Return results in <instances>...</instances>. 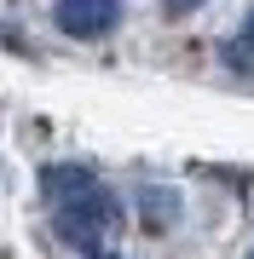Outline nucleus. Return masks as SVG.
Masks as SVG:
<instances>
[{"label":"nucleus","mask_w":254,"mask_h":259,"mask_svg":"<svg viewBox=\"0 0 254 259\" xmlns=\"http://www.w3.org/2000/svg\"><path fill=\"white\" fill-rule=\"evenodd\" d=\"M41 196L52 202L58 236L98 259L104 253V236H110L116 219H122V213H116V196L98 185V173L87 161H52V167H41Z\"/></svg>","instance_id":"f257e3e1"},{"label":"nucleus","mask_w":254,"mask_h":259,"mask_svg":"<svg viewBox=\"0 0 254 259\" xmlns=\"http://www.w3.org/2000/svg\"><path fill=\"white\" fill-rule=\"evenodd\" d=\"M52 23L69 40H104L122 23V0H52Z\"/></svg>","instance_id":"f03ea898"},{"label":"nucleus","mask_w":254,"mask_h":259,"mask_svg":"<svg viewBox=\"0 0 254 259\" xmlns=\"http://www.w3.org/2000/svg\"><path fill=\"white\" fill-rule=\"evenodd\" d=\"M226 64H231V69H243V75H254V12H248V23L226 40Z\"/></svg>","instance_id":"7ed1b4c3"},{"label":"nucleus","mask_w":254,"mask_h":259,"mask_svg":"<svg viewBox=\"0 0 254 259\" xmlns=\"http://www.w3.org/2000/svg\"><path fill=\"white\" fill-rule=\"evenodd\" d=\"M162 6H168V12H179V18H185V12H197V6H208V0H162Z\"/></svg>","instance_id":"20e7f679"},{"label":"nucleus","mask_w":254,"mask_h":259,"mask_svg":"<svg viewBox=\"0 0 254 259\" xmlns=\"http://www.w3.org/2000/svg\"><path fill=\"white\" fill-rule=\"evenodd\" d=\"M98 259H116V253H98Z\"/></svg>","instance_id":"39448f33"},{"label":"nucleus","mask_w":254,"mask_h":259,"mask_svg":"<svg viewBox=\"0 0 254 259\" xmlns=\"http://www.w3.org/2000/svg\"><path fill=\"white\" fill-rule=\"evenodd\" d=\"M248 259H254V248H248Z\"/></svg>","instance_id":"423d86ee"}]
</instances>
